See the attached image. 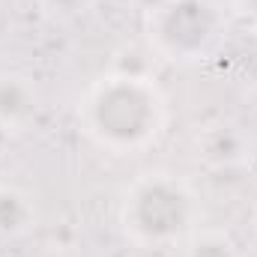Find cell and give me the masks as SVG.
<instances>
[{"label":"cell","mask_w":257,"mask_h":257,"mask_svg":"<svg viewBox=\"0 0 257 257\" xmlns=\"http://www.w3.org/2000/svg\"><path fill=\"white\" fill-rule=\"evenodd\" d=\"M87 132L117 153H132L147 147L165 120V105L150 78L111 75L93 87L84 102Z\"/></svg>","instance_id":"obj_1"},{"label":"cell","mask_w":257,"mask_h":257,"mask_svg":"<svg viewBox=\"0 0 257 257\" xmlns=\"http://www.w3.org/2000/svg\"><path fill=\"white\" fill-rule=\"evenodd\" d=\"M197 206L183 180L171 174L141 177L123 200V227L141 245H168L186 236Z\"/></svg>","instance_id":"obj_2"},{"label":"cell","mask_w":257,"mask_h":257,"mask_svg":"<svg viewBox=\"0 0 257 257\" xmlns=\"http://www.w3.org/2000/svg\"><path fill=\"white\" fill-rule=\"evenodd\" d=\"M218 18L206 0H168L156 9V42L171 54H197L215 36Z\"/></svg>","instance_id":"obj_3"},{"label":"cell","mask_w":257,"mask_h":257,"mask_svg":"<svg viewBox=\"0 0 257 257\" xmlns=\"http://www.w3.org/2000/svg\"><path fill=\"white\" fill-rule=\"evenodd\" d=\"M36 111V90L21 75H0V123L21 128Z\"/></svg>","instance_id":"obj_4"},{"label":"cell","mask_w":257,"mask_h":257,"mask_svg":"<svg viewBox=\"0 0 257 257\" xmlns=\"http://www.w3.org/2000/svg\"><path fill=\"white\" fill-rule=\"evenodd\" d=\"M248 150V141L239 128L233 126H215L209 132H203L200 138V156L209 162V165H236Z\"/></svg>","instance_id":"obj_5"},{"label":"cell","mask_w":257,"mask_h":257,"mask_svg":"<svg viewBox=\"0 0 257 257\" xmlns=\"http://www.w3.org/2000/svg\"><path fill=\"white\" fill-rule=\"evenodd\" d=\"M33 224V203L30 197L12 186H0V233L15 236Z\"/></svg>","instance_id":"obj_6"},{"label":"cell","mask_w":257,"mask_h":257,"mask_svg":"<svg viewBox=\"0 0 257 257\" xmlns=\"http://www.w3.org/2000/svg\"><path fill=\"white\" fill-rule=\"evenodd\" d=\"M186 257H236V245L224 230H200L192 236Z\"/></svg>","instance_id":"obj_7"},{"label":"cell","mask_w":257,"mask_h":257,"mask_svg":"<svg viewBox=\"0 0 257 257\" xmlns=\"http://www.w3.org/2000/svg\"><path fill=\"white\" fill-rule=\"evenodd\" d=\"M45 3H48V9H54V12H63V15H69V12L81 9V3H84V0H45Z\"/></svg>","instance_id":"obj_8"}]
</instances>
